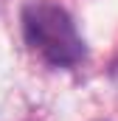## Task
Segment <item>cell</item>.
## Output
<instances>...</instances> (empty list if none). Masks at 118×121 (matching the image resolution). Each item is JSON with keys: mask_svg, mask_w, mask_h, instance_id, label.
Instances as JSON below:
<instances>
[{"mask_svg": "<svg viewBox=\"0 0 118 121\" xmlns=\"http://www.w3.org/2000/svg\"><path fill=\"white\" fill-rule=\"evenodd\" d=\"M23 34L28 48L54 68H70L84 56V42L73 17L48 0H31L23 9Z\"/></svg>", "mask_w": 118, "mask_h": 121, "instance_id": "6da1fadb", "label": "cell"}]
</instances>
